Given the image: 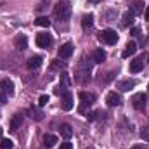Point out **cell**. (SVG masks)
<instances>
[{
  "label": "cell",
  "instance_id": "cell-5",
  "mask_svg": "<svg viewBox=\"0 0 149 149\" xmlns=\"http://www.w3.org/2000/svg\"><path fill=\"white\" fill-rule=\"evenodd\" d=\"M146 101H148V97H146V94H142V92H139V94H135V95L132 97V106H134L135 109H139V111H142V109L146 108Z\"/></svg>",
  "mask_w": 149,
  "mask_h": 149
},
{
  "label": "cell",
  "instance_id": "cell-29",
  "mask_svg": "<svg viewBox=\"0 0 149 149\" xmlns=\"http://www.w3.org/2000/svg\"><path fill=\"white\" fill-rule=\"evenodd\" d=\"M113 78H114V71H109V73L106 74V78H104L102 81H104V83H108V81H111Z\"/></svg>",
  "mask_w": 149,
  "mask_h": 149
},
{
  "label": "cell",
  "instance_id": "cell-31",
  "mask_svg": "<svg viewBox=\"0 0 149 149\" xmlns=\"http://www.w3.org/2000/svg\"><path fill=\"white\" fill-rule=\"evenodd\" d=\"M59 149H73V146H71L70 142H64V144H61V148Z\"/></svg>",
  "mask_w": 149,
  "mask_h": 149
},
{
  "label": "cell",
  "instance_id": "cell-32",
  "mask_svg": "<svg viewBox=\"0 0 149 149\" xmlns=\"http://www.w3.org/2000/svg\"><path fill=\"white\" fill-rule=\"evenodd\" d=\"M132 149H149V148L146 146V144H135Z\"/></svg>",
  "mask_w": 149,
  "mask_h": 149
},
{
  "label": "cell",
  "instance_id": "cell-16",
  "mask_svg": "<svg viewBox=\"0 0 149 149\" xmlns=\"http://www.w3.org/2000/svg\"><path fill=\"white\" fill-rule=\"evenodd\" d=\"M135 52H137V43H135V42H128V43H127V49L123 50L121 56H123V57H130V56H134Z\"/></svg>",
  "mask_w": 149,
  "mask_h": 149
},
{
  "label": "cell",
  "instance_id": "cell-11",
  "mask_svg": "<svg viewBox=\"0 0 149 149\" xmlns=\"http://www.w3.org/2000/svg\"><path fill=\"white\" fill-rule=\"evenodd\" d=\"M0 88H2L3 94L7 92V95H12V94H14V85H12V81H10L9 78H5V80L0 81Z\"/></svg>",
  "mask_w": 149,
  "mask_h": 149
},
{
  "label": "cell",
  "instance_id": "cell-20",
  "mask_svg": "<svg viewBox=\"0 0 149 149\" xmlns=\"http://www.w3.org/2000/svg\"><path fill=\"white\" fill-rule=\"evenodd\" d=\"M134 12L132 10H127L125 14H123V21H121V24L123 26H130V24H134Z\"/></svg>",
  "mask_w": 149,
  "mask_h": 149
},
{
  "label": "cell",
  "instance_id": "cell-12",
  "mask_svg": "<svg viewBox=\"0 0 149 149\" xmlns=\"http://www.w3.org/2000/svg\"><path fill=\"white\" fill-rule=\"evenodd\" d=\"M40 66H42V57L40 56H33V57H30L26 61V68L28 70H38Z\"/></svg>",
  "mask_w": 149,
  "mask_h": 149
},
{
  "label": "cell",
  "instance_id": "cell-23",
  "mask_svg": "<svg viewBox=\"0 0 149 149\" xmlns=\"http://www.w3.org/2000/svg\"><path fill=\"white\" fill-rule=\"evenodd\" d=\"M61 135H63L64 139H71V135H73V128H71L70 125H61Z\"/></svg>",
  "mask_w": 149,
  "mask_h": 149
},
{
  "label": "cell",
  "instance_id": "cell-7",
  "mask_svg": "<svg viewBox=\"0 0 149 149\" xmlns=\"http://www.w3.org/2000/svg\"><path fill=\"white\" fill-rule=\"evenodd\" d=\"M148 57H149L148 54H142L139 59H134V61L130 63V71H132V73H139V71L144 68V63H146Z\"/></svg>",
  "mask_w": 149,
  "mask_h": 149
},
{
  "label": "cell",
  "instance_id": "cell-2",
  "mask_svg": "<svg viewBox=\"0 0 149 149\" xmlns=\"http://www.w3.org/2000/svg\"><path fill=\"white\" fill-rule=\"evenodd\" d=\"M78 97H80V108H78L80 113H85L87 108H90L95 102V95L94 94H88V92H80Z\"/></svg>",
  "mask_w": 149,
  "mask_h": 149
},
{
  "label": "cell",
  "instance_id": "cell-24",
  "mask_svg": "<svg viewBox=\"0 0 149 149\" xmlns=\"http://www.w3.org/2000/svg\"><path fill=\"white\" fill-rule=\"evenodd\" d=\"M35 24L43 26V28H49V26H50V19H49V17H45V16H40V17L35 19Z\"/></svg>",
  "mask_w": 149,
  "mask_h": 149
},
{
  "label": "cell",
  "instance_id": "cell-19",
  "mask_svg": "<svg viewBox=\"0 0 149 149\" xmlns=\"http://www.w3.org/2000/svg\"><path fill=\"white\" fill-rule=\"evenodd\" d=\"M14 43H16V49H19V50H24L26 49V45H28V40L24 35H19V37L14 40Z\"/></svg>",
  "mask_w": 149,
  "mask_h": 149
},
{
  "label": "cell",
  "instance_id": "cell-14",
  "mask_svg": "<svg viewBox=\"0 0 149 149\" xmlns=\"http://www.w3.org/2000/svg\"><path fill=\"white\" fill-rule=\"evenodd\" d=\"M21 125H23V113H17V114L12 116V121H10V132H16Z\"/></svg>",
  "mask_w": 149,
  "mask_h": 149
},
{
  "label": "cell",
  "instance_id": "cell-35",
  "mask_svg": "<svg viewBox=\"0 0 149 149\" xmlns=\"http://www.w3.org/2000/svg\"><path fill=\"white\" fill-rule=\"evenodd\" d=\"M144 17H146V21H149V7L146 9V12H144Z\"/></svg>",
  "mask_w": 149,
  "mask_h": 149
},
{
  "label": "cell",
  "instance_id": "cell-28",
  "mask_svg": "<svg viewBox=\"0 0 149 149\" xmlns=\"http://www.w3.org/2000/svg\"><path fill=\"white\" fill-rule=\"evenodd\" d=\"M49 102V95H40V99H38V106H45Z\"/></svg>",
  "mask_w": 149,
  "mask_h": 149
},
{
  "label": "cell",
  "instance_id": "cell-4",
  "mask_svg": "<svg viewBox=\"0 0 149 149\" xmlns=\"http://www.w3.org/2000/svg\"><path fill=\"white\" fill-rule=\"evenodd\" d=\"M52 43H54L52 35H49V33H38L37 35V45L40 49H49Z\"/></svg>",
  "mask_w": 149,
  "mask_h": 149
},
{
  "label": "cell",
  "instance_id": "cell-3",
  "mask_svg": "<svg viewBox=\"0 0 149 149\" xmlns=\"http://www.w3.org/2000/svg\"><path fill=\"white\" fill-rule=\"evenodd\" d=\"M99 40L104 42V43H108V45H114V43L118 42V33H116L114 30H104V31L99 35Z\"/></svg>",
  "mask_w": 149,
  "mask_h": 149
},
{
  "label": "cell",
  "instance_id": "cell-22",
  "mask_svg": "<svg viewBox=\"0 0 149 149\" xmlns=\"http://www.w3.org/2000/svg\"><path fill=\"white\" fill-rule=\"evenodd\" d=\"M106 52L102 50V49H97L95 52H94V63H104L106 61Z\"/></svg>",
  "mask_w": 149,
  "mask_h": 149
},
{
  "label": "cell",
  "instance_id": "cell-30",
  "mask_svg": "<svg viewBox=\"0 0 149 149\" xmlns=\"http://www.w3.org/2000/svg\"><path fill=\"white\" fill-rule=\"evenodd\" d=\"M5 102H7V97H5V94H3V92H0V106H2V104H5Z\"/></svg>",
  "mask_w": 149,
  "mask_h": 149
},
{
  "label": "cell",
  "instance_id": "cell-21",
  "mask_svg": "<svg viewBox=\"0 0 149 149\" xmlns=\"http://www.w3.org/2000/svg\"><path fill=\"white\" fill-rule=\"evenodd\" d=\"M92 24H94V16H92V14H87V16H83V19H81V26H83V30H88V28H92Z\"/></svg>",
  "mask_w": 149,
  "mask_h": 149
},
{
  "label": "cell",
  "instance_id": "cell-33",
  "mask_svg": "<svg viewBox=\"0 0 149 149\" xmlns=\"http://www.w3.org/2000/svg\"><path fill=\"white\" fill-rule=\"evenodd\" d=\"M56 68H64V63H52V70H56Z\"/></svg>",
  "mask_w": 149,
  "mask_h": 149
},
{
  "label": "cell",
  "instance_id": "cell-26",
  "mask_svg": "<svg viewBox=\"0 0 149 149\" xmlns=\"http://www.w3.org/2000/svg\"><path fill=\"white\" fill-rule=\"evenodd\" d=\"M0 149H12V141L2 139V141H0Z\"/></svg>",
  "mask_w": 149,
  "mask_h": 149
},
{
  "label": "cell",
  "instance_id": "cell-15",
  "mask_svg": "<svg viewBox=\"0 0 149 149\" xmlns=\"http://www.w3.org/2000/svg\"><path fill=\"white\" fill-rule=\"evenodd\" d=\"M130 10L134 12V16L142 14V12H144V3H142L141 0H134V2H132V5H130Z\"/></svg>",
  "mask_w": 149,
  "mask_h": 149
},
{
  "label": "cell",
  "instance_id": "cell-27",
  "mask_svg": "<svg viewBox=\"0 0 149 149\" xmlns=\"http://www.w3.org/2000/svg\"><path fill=\"white\" fill-rule=\"evenodd\" d=\"M47 7H49V0H42V2H40V3H38L37 10H38V12H43V10H45V9H47Z\"/></svg>",
  "mask_w": 149,
  "mask_h": 149
},
{
  "label": "cell",
  "instance_id": "cell-36",
  "mask_svg": "<svg viewBox=\"0 0 149 149\" xmlns=\"http://www.w3.org/2000/svg\"><path fill=\"white\" fill-rule=\"evenodd\" d=\"M88 2H92V3H95V2H97V0H88Z\"/></svg>",
  "mask_w": 149,
  "mask_h": 149
},
{
  "label": "cell",
  "instance_id": "cell-1",
  "mask_svg": "<svg viewBox=\"0 0 149 149\" xmlns=\"http://www.w3.org/2000/svg\"><path fill=\"white\" fill-rule=\"evenodd\" d=\"M54 14L59 21H68L70 16H71V5L70 2H59L56 7H54Z\"/></svg>",
  "mask_w": 149,
  "mask_h": 149
},
{
  "label": "cell",
  "instance_id": "cell-13",
  "mask_svg": "<svg viewBox=\"0 0 149 149\" xmlns=\"http://www.w3.org/2000/svg\"><path fill=\"white\" fill-rule=\"evenodd\" d=\"M137 85V81L135 80H121V81H118V88L120 90H123V92H128L130 88H134Z\"/></svg>",
  "mask_w": 149,
  "mask_h": 149
},
{
  "label": "cell",
  "instance_id": "cell-6",
  "mask_svg": "<svg viewBox=\"0 0 149 149\" xmlns=\"http://www.w3.org/2000/svg\"><path fill=\"white\" fill-rule=\"evenodd\" d=\"M74 80H76L78 83H87V81L90 80V66H87V68H81V66H80V70L74 74Z\"/></svg>",
  "mask_w": 149,
  "mask_h": 149
},
{
  "label": "cell",
  "instance_id": "cell-25",
  "mask_svg": "<svg viewBox=\"0 0 149 149\" xmlns=\"http://www.w3.org/2000/svg\"><path fill=\"white\" fill-rule=\"evenodd\" d=\"M141 139L146 141V142H149V125L144 127V128H141Z\"/></svg>",
  "mask_w": 149,
  "mask_h": 149
},
{
  "label": "cell",
  "instance_id": "cell-10",
  "mask_svg": "<svg viewBox=\"0 0 149 149\" xmlns=\"http://www.w3.org/2000/svg\"><path fill=\"white\" fill-rule=\"evenodd\" d=\"M63 109L64 111L73 109V94L71 92H64L63 94Z\"/></svg>",
  "mask_w": 149,
  "mask_h": 149
},
{
  "label": "cell",
  "instance_id": "cell-18",
  "mask_svg": "<svg viewBox=\"0 0 149 149\" xmlns=\"http://www.w3.org/2000/svg\"><path fill=\"white\" fill-rule=\"evenodd\" d=\"M28 114H30V118L35 120V121H40V120L43 118V113L40 111L38 108H30V109H28Z\"/></svg>",
  "mask_w": 149,
  "mask_h": 149
},
{
  "label": "cell",
  "instance_id": "cell-8",
  "mask_svg": "<svg viewBox=\"0 0 149 149\" xmlns=\"http://www.w3.org/2000/svg\"><path fill=\"white\" fill-rule=\"evenodd\" d=\"M71 54H73V43H71V42H66V43L61 45L59 50H57V56H59L61 59H68Z\"/></svg>",
  "mask_w": 149,
  "mask_h": 149
},
{
  "label": "cell",
  "instance_id": "cell-37",
  "mask_svg": "<svg viewBox=\"0 0 149 149\" xmlns=\"http://www.w3.org/2000/svg\"><path fill=\"white\" fill-rule=\"evenodd\" d=\"M0 135H2V128H0Z\"/></svg>",
  "mask_w": 149,
  "mask_h": 149
},
{
  "label": "cell",
  "instance_id": "cell-9",
  "mask_svg": "<svg viewBox=\"0 0 149 149\" xmlns=\"http://www.w3.org/2000/svg\"><path fill=\"white\" fill-rule=\"evenodd\" d=\"M106 102H108L111 108H114V106H121V95L116 94V92H109L108 97H106Z\"/></svg>",
  "mask_w": 149,
  "mask_h": 149
},
{
  "label": "cell",
  "instance_id": "cell-17",
  "mask_svg": "<svg viewBox=\"0 0 149 149\" xmlns=\"http://www.w3.org/2000/svg\"><path fill=\"white\" fill-rule=\"evenodd\" d=\"M54 144H57V137L52 135V134H45L43 135V146L45 148H52Z\"/></svg>",
  "mask_w": 149,
  "mask_h": 149
},
{
  "label": "cell",
  "instance_id": "cell-34",
  "mask_svg": "<svg viewBox=\"0 0 149 149\" xmlns=\"http://www.w3.org/2000/svg\"><path fill=\"white\" fill-rule=\"evenodd\" d=\"M139 33H141V31H139V28H134V30H132V35H134V37H137Z\"/></svg>",
  "mask_w": 149,
  "mask_h": 149
}]
</instances>
